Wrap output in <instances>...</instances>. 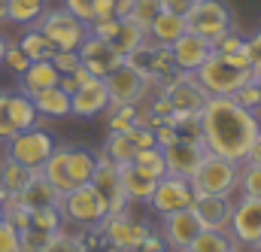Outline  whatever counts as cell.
Instances as JSON below:
<instances>
[{
	"label": "cell",
	"mask_w": 261,
	"mask_h": 252,
	"mask_svg": "<svg viewBox=\"0 0 261 252\" xmlns=\"http://www.w3.org/2000/svg\"><path fill=\"white\" fill-rule=\"evenodd\" d=\"M6 15H9V0H0V24H3V21H9Z\"/></svg>",
	"instance_id": "cell-52"
},
{
	"label": "cell",
	"mask_w": 261,
	"mask_h": 252,
	"mask_svg": "<svg viewBox=\"0 0 261 252\" xmlns=\"http://www.w3.org/2000/svg\"><path fill=\"white\" fill-rule=\"evenodd\" d=\"M97 167H94V177H91V186L100 194L103 207H107V216H119L128 210V194H125V186H122V177H119V167L110 161V155L100 149L97 155Z\"/></svg>",
	"instance_id": "cell-9"
},
{
	"label": "cell",
	"mask_w": 261,
	"mask_h": 252,
	"mask_svg": "<svg viewBox=\"0 0 261 252\" xmlns=\"http://www.w3.org/2000/svg\"><path fill=\"white\" fill-rule=\"evenodd\" d=\"M6 43H9V40L0 34V67H3V55H6Z\"/></svg>",
	"instance_id": "cell-53"
},
{
	"label": "cell",
	"mask_w": 261,
	"mask_h": 252,
	"mask_svg": "<svg viewBox=\"0 0 261 252\" xmlns=\"http://www.w3.org/2000/svg\"><path fill=\"white\" fill-rule=\"evenodd\" d=\"M195 79L203 85L210 97H231L243 82L252 79V67H243L228 55H210L206 61L195 70Z\"/></svg>",
	"instance_id": "cell-3"
},
{
	"label": "cell",
	"mask_w": 261,
	"mask_h": 252,
	"mask_svg": "<svg viewBox=\"0 0 261 252\" xmlns=\"http://www.w3.org/2000/svg\"><path fill=\"white\" fill-rule=\"evenodd\" d=\"M61 82V73H58V67L49 61H31V67L18 76V88H21V94H37V91H43V88H52V85H58Z\"/></svg>",
	"instance_id": "cell-22"
},
{
	"label": "cell",
	"mask_w": 261,
	"mask_h": 252,
	"mask_svg": "<svg viewBox=\"0 0 261 252\" xmlns=\"http://www.w3.org/2000/svg\"><path fill=\"white\" fill-rule=\"evenodd\" d=\"M195 3L197 0H161V6H164L167 12H176V15H189Z\"/></svg>",
	"instance_id": "cell-50"
},
{
	"label": "cell",
	"mask_w": 261,
	"mask_h": 252,
	"mask_svg": "<svg viewBox=\"0 0 261 252\" xmlns=\"http://www.w3.org/2000/svg\"><path fill=\"white\" fill-rule=\"evenodd\" d=\"M167 122L179 131V140H200V113H170Z\"/></svg>",
	"instance_id": "cell-38"
},
{
	"label": "cell",
	"mask_w": 261,
	"mask_h": 252,
	"mask_svg": "<svg viewBox=\"0 0 261 252\" xmlns=\"http://www.w3.org/2000/svg\"><path fill=\"white\" fill-rule=\"evenodd\" d=\"M94 167H97L94 152L82 146H55V152L49 155L40 173L58 189V194H67L79 186H88L94 177Z\"/></svg>",
	"instance_id": "cell-2"
},
{
	"label": "cell",
	"mask_w": 261,
	"mask_h": 252,
	"mask_svg": "<svg viewBox=\"0 0 261 252\" xmlns=\"http://www.w3.org/2000/svg\"><path fill=\"white\" fill-rule=\"evenodd\" d=\"M49 9V0H9V21L12 24H34Z\"/></svg>",
	"instance_id": "cell-35"
},
{
	"label": "cell",
	"mask_w": 261,
	"mask_h": 252,
	"mask_svg": "<svg viewBox=\"0 0 261 252\" xmlns=\"http://www.w3.org/2000/svg\"><path fill=\"white\" fill-rule=\"evenodd\" d=\"M9 116H12V125L15 131H28V128L40 125V113L34 107V100L28 94H9Z\"/></svg>",
	"instance_id": "cell-30"
},
{
	"label": "cell",
	"mask_w": 261,
	"mask_h": 252,
	"mask_svg": "<svg viewBox=\"0 0 261 252\" xmlns=\"http://www.w3.org/2000/svg\"><path fill=\"white\" fill-rule=\"evenodd\" d=\"M91 34L110 40L113 49L122 52V55H130L137 46L146 43V31L137 28L134 21H128L125 15H116V18H107V21H94V24H91Z\"/></svg>",
	"instance_id": "cell-15"
},
{
	"label": "cell",
	"mask_w": 261,
	"mask_h": 252,
	"mask_svg": "<svg viewBox=\"0 0 261 252\" xmlns=\"http://www.w3.org/2000/svg\"><path fill=\"white\" fill-rule=\"evenodd\" d=\"M258 131V113L240 107L234 97H210L200 110V140L206 152L231 158L237 164L246 161Z\"/></svg>",
	"instance_id": "cell-1"
},
{
	"label": "cell",
	"mask_w": 261,
	"mask_h": 252,
	"mask_svg": "<svg viewBox=\"0 0 261 252\" xmlns=\"http://www.w3.org/2000/svg\"><path fill=\"white\" fill-rule=\"evenodd\" d=\"M200 231H203V225H200V219H197V213L192 207L161 219V237H164V243L173 252H182Z\"/></svg>",
	"instance_id": "cell-17"
},
{
	"label": "cell",
	"mask_w": 261,
	"mask_h": 252,
	"mask_svg": "<svg viewBox=\"0 0 261 252\" xmlns=\"http://www.w3.org/2000/svg\"><path fill=\"white\" fill-rule=\"evenodd\" d=\"M170 55H173V67L182 73H195L200 64L213 55V43L197 37L192 31H186L176 43H170Z\"/></svg>",
	"instance_id": "cell-20"
},
{
	"label": "cell",
	"mask_w": 261,
	"mask_h": 252,
	"mask_svg": "<svg viewBox=\"0 0 261 252\" xmlns=\"http://www.w3.org/2000/svg\"><path fill=\"white\" fill-rule=\"evenodd\" d=\"M164 249H167V243H164L161 231H149V237H146L143 246H140V252H164Z\"/></svg>",
	"instance_id": "cell-49"
},
{
	"label": "cell",
	"mask_w": 261,
	"mask_h": 252,
	"mask_svg": "<svg viewBox=\"0 0 261 252\" xmlns=\"http://www.w3.org/2000/svg\"><path fill=\"white\" fill-rule=\"evenodd\" d=\"M252 79H255V85H258V94H261V73H252Z\"/></svg>",
	"instance_id": "cell-56"
},
{
	"label": "cell",
	"mask_w": 261,
	"mask_h": 252,
	"mask_svg": "<svg viewBox=\"0 0 261 252\" xmlns=\"http://www.w3.org/2000/svg\"><path fill=\"white\" fill-rule=\"evenodd\" d=\"M0 252H21V234L0 219Z\"/></svg>",
	"instance_id": "cell-45"
},
{
	"label": "cell",
	"mask_w": 261,
	"mask_h": 252,
	"mask_svg": "<svg viewBox=\"0 0 261 252\" xmlns=\"http://www.w3.org/2000/svg\"><path fill=\"white\" fill-rule=\"evenodd\" d=\"M231 252H243V249H240V246H234V249H231Z\"/></svg>",
	"instance_id": "cell-58"
},
{
	"label": "cell",
	"mask_w": 261,
	"mask_h": 252,
	"mask_svg": "<svg viewBox=\"0 0 261 252\" xmlns=\"http://www.w3.org/2000/svg\"><path fill=\"white\" fill-rule=\"evenodd\" d=\"M58 210H61V219L64 225L76 228V231H85V228H97L103 219H107V207L100 200V194L94 191V186H79V189L61 194L58 200Z\"/></svg>",
	"instance_id": "cell-6"
},
{
	"label": "cell",
	"mask_w": 261,
	"mask_h": 252,
	"mask_svg": "<svg viewBox=\"0 0 261 252\" xmlns=\"http://www.w3.org/2000/svg\"><path fill=\"white\" fill-rule=\"evenodd\" d=\"M64 6L73 15H79L82 21L91 24V18H94V0H64Z\"/></svg>",
	"instance_id": "cell-47"
},
{
	"label": "cell",
	"mask_w": 261,
	"mask_h": 252,
	"mask_svg": "<svg viewBox=\"0 0 261 252\" xmlns=\"http://www.w3.org/2000/svg\"><path fill=\"white\" fill-rule=\"evenodd\" d=\"M119 177H122V186H125V194H128L130 204H149V197L155 191V180L152 177L140 173L134 164H122Z\"/></svg>",
	"instance_id": "cell-26"
},
{
	"label": "cell",
	"mask_w": 261,
	"mask_h": 252,
	"mask_svg": "<svg viewBox=\"0 0 261 252\" xmlns=\"http://www.w3.org/2000/svg\"><path fill=\"white\" fill-rule=\"evenodd\" d=\"M192 210L197 213V219H200L203 228L228 231L231 213H234V200H231V197H219V194H195Z\"/></svg>",
	"instance_id": "cell-21"
},
{
	"label": "cell",
	"mask_w": 261,
	"mask_h": 252,
	"mask_svg": "<svg viewBox=\"0 0 261 252\" xmlns=\"http://www.w3.org/2000/svg\"><path fill=\"white\" fill-rule=\"evenodd\" d=\"M40 170H31L24 164H18L15 158H9L6 152L0 155V191L6 194H21V191L31 186V180L37 177Z\"/></svg>",
	"instance_id": "cell-24"
},
{
	"label": "cell",
	"mask_w": 261,
	"mask_h": 252,
	"mask_svg": "<svg viewBox=\"0 0 261 252\" xmlns=\"http://www.w3.org/2000/svg\"><path fill=\"white\" fill-rule=\"evenodd\" d=\"M34 28H40V31L52 40L55 49H67V52H79V46H82V43L88 40V34H91V24L82 21L79 15H73L67 6L46 9V12L34 21Z\"/></svg>",
	"instance_id": "cell-5"
},
{
	"label": "cell",
	"mask_w": 261,
	"mask_h": 252,
	"mask_svg": "<svg viewBox=\"0 0 261 252\" xmlns=\"http://www.w3.org/2000/svg\"><path fill=\"white\" fill-rule=\"evenodd\" d=\"M186 28L213 43V40H219L222 34H228L234 28V18H231V9L222 0H197L192 6V12L186 15Z\"/></svg>",
	"instance_id": "cell-8"
},
{
	"label": "cell",
	"mask_w": 261,
	"mask_h": 252,
	"mask_svg": "<svg viewBox=\"0 0 261 252\" xmlns=\"http://www.w3.org/2000/svg\"><path fill=\"white\" fill-rule=\"evenodd\" d=\"M213 52H216V55H228V58H234V61L243 64V67H252L249 46H246V37H240L234 28H231L228 34H222L219 40H213Z\"/></svg>",
	"instance_id": "cell-29"
},
{
	"label": "cell",
	"mask_w": 261,
	"mask_h": 252,
	"mask_svg": "<svg viewBox=\"0 0 261 252\" xmlns=\"http://www.w3.org/2000/svg\"><path fill=\"white\" fill-rule=\"evenodd\" d=\"M134 128H137V104H110L107 131L110 134H128Z\"/></svg>",
	"instance_id": "cell-34"
},
{
	"label": "cell",
	"mask_w": 261,
	"mask_h": 252,
	"mask_svg": "<svg viewBox=\"0 0 261 252\" xmlns=\"http://www.w3.org/2000/svg\"><path fill=\"white\" fill-rule=\"evenodd\" d=\"M240 194H249V197H261V167L258 164H240V183H237Z\"/></svg>",
	"instance_id": "cell-40"
},
{
	"label": "cell",
	"mask_w": 261,
	"mask_h": 252,
	"mask_svg": "<svg viewBox=\"0 0 261 252\" xmlns=\"http://www.w3.org/2000/svg\"><path fill=\"white\" fill-rule=\"evenodd\" d=\"M18 46H21V52H24L31 61H49V58L58 52V49L52 46V40H49V37H46L40 28H34V24H31V28L21 34Z\"/></svg>",
	"instance_id": "cell-28"
},
{
	"label": "cell",
	"mask_w": 261,
	"mask_h": 252,
	"mask_svg": "<svg viewBox=\"0 0 261 252\" xmlns=\"http://www.w3.org/2000/svg\"><path fill=\"white\" fill-rule=\"evenodd\" d=\"M186 31H189V28H186V15H176V12H167V9H161V12L152 18V24H149L146 37H149L152 43L170 46V43H176V40H179Z\"/></svg>",
	"instance_id": "cell-23"
},
{
	"label": "cell",
	"mask_w": 261,
	"mask_h": 252,
	"mask_svg": "<svg viewBox=\"0 0 261 252\" xmlns=\"http://www.w3.org/2000/svg\"><path fill=\"white\" fill-rule=\"evenodd\" d=\"M12 134H18L12 125V116H9V94L0 91V143H6Z\"/></svg>",
	"instance_id": "cell-46"
},
{
	"label": "cell",
	"mask_w": 261,
	"mask_h": 252,
	"mask_svg": "<svg viewBox=\"0 0 261 252\" xmlns=\"http://www.w3.org/2000/svg\"><path fill=\"white\" fill-rule=\"evenodd\" d=\"M103 152L110 155V161L116 167H122V164H130L134 161V155L140 149H137V143H134V137H130V131H128V134H110L107 143H103Z\"/></svg>",
	"instance_id": "cell-33"
},
{
	"label": "cell",
	"mask_w": 261,
	"mask_h": 252,
	"mask_svg": "<svg viewBox=\"0 0 261 252\" xmlns=\"http://www.w3.org/2000/svg\"><path fill=\"white\" fill-rule=\"evenodd\" d=\"M3 67H9L15 76H21L28 67H31V58L21 52V46L18 43H6V55H3Z\"/></svg>",
	"instance_id": "cell-43"
},
{
	"label": "cell",
	"mask_w": 261,
	"mask_h": 252,
	"mask_svg": "<svg viewBox=\"0 0 261 252\" xmlns=\"http://www.w3.org/2000/svg\"><path fill=\"white\" fill-rule=\"evenodd\" d=\"M110 91H107V82L103 79H88L85 85H79L73 94H70V116L76 119H94V116H103L110 110Z\"/></svg>",
	"instance_id": "cell-16"
},
{
	"label": "cell",
	"mask_w": 261,
	"mask_h": 252,
	"mask_svg": "<svg viewBox=\"0 0 261 252\" xmlns=\"http://www.w3.org/2000/svg\"><path fill=\"white\" fill-rule=\"evenodd\" d=\"M125 64L130 70H137L149 85H155L158 79L170 76L176 67H173V55H170V46H161V43H152L146 37L143 46H137L130 55H125Z\"/></svg>",
	"instance_id": "cell-11"
},
{
	"label": "cell",
	"mask_w": 261,
	"mask_h": 252,
	"mask_svg": "<svg viewBox=\"0 0 261 252\" xmlns=\"http://www.w3.org/2000/svg\"><path fill=\"white\" fill-rule=\"evenodd\" d=\"M52 64L58 67V73H61V76H67V73H73V70H79V67H82V58H79V52L58 49V52L52 55Z\"/></svg>",
	"instance_id": "cell-44"
},
{
	"label": "cell",
	"mask_w": 261,
	"mask_h": 252,
	"mask_svg": "<svg viewBox=\"0 0 261 252\" xmlns=\"http://www.w3.org/2000/svg\"><path fill=\"white\" fill-rule=\"evenodd\" d=\"M6 197H9V194H6V191H0V219H3V200H6Z\"/></svg>",
	"instance_id": "cell-55"
},
{
	"label": "cell",
	"mask_w": 261,
	"mask_h": 252,
	"mask_svg": "<svg viewBox=\"0 0 261 252\" xmlns=\"http://www.w3.org/2000/svg\"><path fill=\"white\" fill-rule=\"evenodd\" d=\"M79 58H82V67H85L91 76H97V79L110 76L116 67H122V64H125V55H122V52H116L110 40L94 37V34H88V40L79 46Z\"/></svg>",
	"instance_id": "cell-14"
},
{
	"label": "cell",
	"mask_w": 261,
	"mask_h": 252,
	"mask_svg": "<svg viewBox=\"0 0 261 252\" xmlns=\"http://www.w3.org/2000/svg\"><path fill=\"white\" fill-rule=\"evenodd\" d=\"M46 252H85V243H82V234L79 231H70V228H58L49 249Z\"/></svg>",
	"instance_id": "cell-39"
},
{
	"label": "cell",
	"mask_w": 261,
	"mask_h": 252,
	"mask_svg": "<svg viewBox=\"0 0 261 252\" xmlns=\"http://www.w3.org/2000/svg\"><path fill=\"white\" fill-rule=\"evenodd\" d=\"M203 155H206V146H203V140H176V143L164 146L167 173L192 180V173L197 170V164L203 161Z\"/></svg>",
	"instance_id": "cell-19"
},
{
	"label": "cell",
	"mask_w": 261,
	"mask_h": 252,
	"mask_svg": "<svg viewBox=\"0 0 261 252\" xmlns=\"http://www.w3.org/2000/svg\"><path fill=\"white\" fill-rule=\"evenodd\" d=\"M9 158H15L18 164L31 167V170H43V164L49 161V155L55 152V137L43 128H28V131H18L6 140V149H3Z\"/></svg>",
	"instance_id": "cell-7"
},
{
	"label": "cell",
	"mask_w": 261,
	"mask_h": 252,
	"mask_svg": "<svg viewBox=\"0 0 261 252\" xmlns=\"http://www.w3.org/2000/svg\"><path fill=\"white\" fill-rule=\"evenodd\" d=\"M234 246H237V243L231 240V234H228V231L203 228V231H200V234H197V237L182 252H231Z\"/></svg>",
	"instance_id": "cell-31"
},
{
	"label": "cell",
	"mask_w": 261,
	"mask_h": 252,
	"mask_svg": "<svg viewBox=\"0 0 261 252\" xmlns=\"http://www.w3.org/2000/svg\"><path fill=\"white\" fill-rule=\"evenodd\" d=\"M252 252H261V243H258V246H252Z\"/></svg>",
	"instance_id": "cell-57"
},
{
	"label": "cell",
	"mask_w": 261,
	"mask_h": 252,
	"mask_svg": "<svg viewBox=\"0 0 261 252\" xmlns=\"http://www.w3.org/2000/svg\"><path fill=\"white\" fill-rule=\"evenodd\" d=\"M161 9H164V6H161V0H130V6L125 9V18H128V21H134L137 28L149 31L152 18H155Z\"/></svg>",
	"instance_id": "cell-36"
},
{
	"label": "cell",
	"mask_w": 261,
	"mask_h": 252,
	"mask_svg": "<svg viewBox=\"0 0 261 252\" xmlns=\"http://www.w3.org/2000/svg\"><path fill=\"white\" fill-rule=\"evenodd\" d=\"M192 204H195V186H192V180H186V177H173V173L161 177V180L155 183L152 197H149L152 213H158L161 219L170 216V213L189 210Z\"/></svg>",
	"instance_id": "cell-10"
},
{
	"label": "cell",
	"mask_w": 261,
	"mask_h": 252,
	"mask_svg": "<svg viewBox=\"0 0 261 252\" xmlns=\"http://www.w3.org/2000/svg\"><path fill=\"white\" fill-rule=\"evenodd\" d=\"M28 210H37V207H58V200H61V194L58 189L43 177V173H37L34 180H31V186L21 191V194H15Z\"/></svg>",
	"instance_id": "cell-27"
},
{
	"label": "cell",
	"mask_w": 261,
	"mask_h": 252,
	"mask_svg": "<svg viewBox=\"0 0 261 252\" xmlns=\"http://www.w3.org/2000/svg\"><path fill=\"white\" fill-rule=\"evenodd\" d=\"M140 173H146V177H152L155 183L161 180V177H167V161H164V149L161 146H149V149H140L137 155H134V161H130Z\"/></svg>",
	"instance_id": "cell-32"
},
{
	"label": "cell",
	"mask_w": 261,
	"mask_h": 252,
	"mask_svg": "<svg viewBox=\"0 0 261 252\" xmlns=\"http://www.w3.org/2000/svg\"><path fill=\"white\" fill-rule=\"evenodd\" d=\"M52 237H55V234L28 228V231H21V252H46L49 243H52Z\"/></svg>",
	"instance_id": "cell-42"
},
{
	"label": "cell",
	"mask_w": 261,
	"mask_h": 252,
	"mask_svg": "<svg viewBox=\"0 0 261 252\" xmlns=\"http://www.w3.org/2000/svg\"><path fill=\"white\" fill-rule=\"evenodd\" d=\"M246 164H258L261 167V131L255 137V143H252V149H249V155H246Z\"/></svg>",
	"instance_id": "cell-51"
},
{
	"label": "cell",
	"mask_w": 261,
	"mask_h": 252,
	"mask_svg": "<svg viewBox=\"0 0 261 252\" xmlns=\"http://www.w3.org/2000/svg\"><path fill=\"white\" fill-rule=\"evenodd\" d=\"M237 183H240V164L222 155L206 152L203 161L197 164L192 173V186L195 194H219V197H234L237 194Z\"/></svg>",
	"instance_id": "cell-4"
},
{
	"label": "cell",
	"mask_w": 261,
	"mask_h": 252,
	"mask_svg": "<svg viewBox=\"0 0 261 252\" xmlns=\"http://www.w3.org/2000/svg\"><path fill=\"white\" fill-rule=\"evenodd\" d=\"M258 119H261V113H258Z\"/></svg>",
	"instance_id": "cell-59"
},
{
	"label": "cell",
	"mask_w": 261,
	"mask_h": 252,
	"mask_svg": "<svg viewBox=\"0 0 261 252\" xmlns=\"http://www.w3.org/2000/svg\"><path fill=\"white\" fill-rule=\"evenodd\" d=\"M240 107H246V110H252V113H261V94H258V85H255V79H249V82H243L234 94H231Z\"/></svg>",
	"instance_id": "cell-41"
},
{
	"label": "cell",
	"mask_w": 261,
	"mask_h": 252,
	"mask_svg": "<svg viewBox=\"0 0 261 252\" xmlns=\"http://www.w3.org/2000/svg\"><path fill=\"white\" fill-rule=\"evenodd\" d=\"M246 46H249V58H252V73H261V28L246 37Z\"/></svg>",
	"instance_id": "cell-48"
},
{
	"label": "cell",
	"mask_w": 261,
	"mask_h": 252,
	"mask_svg": "<svg viewBox=\"0 0 261 252\" xmlns=\"http://www.w3.org/2000/svg\"><path fill=\"white\" fill-rule=\"evenodd\" d=\"M97 228H100V234H103L116 249H122V252H140L143 240H146V237H149V231H152L146 222L134 219L128 210H125V213H119V216H107Z\"/></svg>",
	"instance_id": "cell-13"
},
{
	"label": "cell",
	"mask_w": 261,
	"mask_h": 252,
	"mask_svg": "<svg viewBox=\"0 0 261 252\" xmlns=\"http://www.w3.org/2000/svg\"><path fill=\"white\" fill-rule=\"evenodd\" d=\"M31 228L46 231V234H55L58 228H64L61 210L58 207H37V210H31Z\"/></svg>",
	"instance_id": "cell-37"
},
{
	"label": "cell",
	"mask_w": 261,
	"mask_h": 252,
	"mask_svg": "<svg viewBox=\"0 0 261 252\" xmlns=\"http://www.w3.org/2000/svg\"><path fill=\"white\" fill-rule=\"evenodd\" d=\"M116 6H119V15H125V9L130 6V0H116Z\"/></svg>",
	"instance_id": "cell-54"
},
{
	"label": "cell",
	"mask_w": 261,
	"mask_h": 252,
	"mask_svg": "<svg viewBox=\"0 0 261 252\" xmlns=\"http://www.w3.org/2000/svg\"><path fill=\"white\" fill-rule=\"evenodd\" d=\"M40 119H67L70 116V94H67L61 85H52V88H43L37 94H31Z\"/></svg>",
	"instance_id": "cell-25"
},
{
	"label": "cell",
	"mask_w": 261,
	"mask_h": 252,
	"mask_svg": "<svg viewBox=\"0 0 261 252\" xmlns=\"http://www.w3.org/2000/svg\"><path fill=\"white\" fill-rule=\"evenodd\" d=\"M103 82H107V91H110L113 104H140L149 94V82L137 70H130L128 64L116 67L110 76H103Z\"/></svg>",
	"instance_id": "cell-18"
},
{
	"label": "cell",
	"mask_w": 261,
	"mask_h": 252,
	"mask_svg": "<svg viewBox=\"0 0 261 252\" xmlns=\"http://www.w3.org/2000/svg\"><path fill=\"white\" fill-rule=\"evenodd\" d=\"M228 234L237 246H258L261 243V197L240 194V200H234V213H231V225Z\"/></svg>",
	"instance_id": "cell-12"
}]
</instances>
